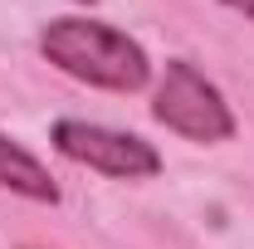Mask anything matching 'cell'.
I'll list each match as a JSON object with an SVG mask.
<instances>
[{
  "instance_id": "obj_1",
  "label": "cell",
  "mask_w": 254,
  "mask_h": 249,
  "mask_svg": "<svg viewBox=\"0 0 254 249\" xmlns=\"http://www.w3.org/2000/svg\"><path fill=\"white\" fill-rule=\"evenodd\" d=\"M39 54L54 68H64L68 78L108 88V93H137L152 73L137 39H127L113 25H98V20H54L39 34Z\"/></svg>"
},
{
  "instance_id": "obj_2",
  "label": "cell",
  "mask_w": 254,
  "mask_h": 249,
  "mask_svg": "<svg viewBox=\"0 0 254 249\" xmlns=\"http://www.w3.org/2000/svg\"><path fill=\"white\" fill-rule=\"evenodd\" d=\"M152 113H157V123H166L171 132H181L190 142H225V137L235 132V118H230V108H225L220 88L186 59L166 63Z\"/></svg>"
},
{
  "instance_id": "obj_3",
  "label": "cell",
  "mask_w": 254,
  "mask_h": 249,
  "mask_svg": "<svg viewBox=\"0 0 254 249\" xmlns=\"http://www.w3.org/2000/svg\"><path fill=\"white\" fill-rule=\"evenodd\" d=\"M54 147L78 166H93L103 176H118V181H142V176H157L161 156L152 152V142L132 137V132H113V127L98 123H78V118H64L54 127Z\"/></svg>"
},
{
  "instance_id": "obj_4",
  "label": "cell",
  "mask_w": 254,
  "mask_h": 249,
  "mask_svg": "<svg viewBox=\"0 0 254 249\" xmlns=\"http://www.w3.org/2000/svg\"><path fill=\"white\" fill-rule=\"evenodd\" d=\"M0 186L20 190V195H30V200H44V205L59 200V186L49 181V171H44L20 142H10V137H0Z\"/></svg>"
},
{
  "instance_id": "obj_5",
  "label": "cell",
  "mask_w": 254,
  "mask_h": 249,
  "mask_svg": "<svg viewBox=\"0 0 254 249\" xmlns=\"http://www.w3.org/2000/svg\"><path fill=\"white\" fill-rule=\"evenodd\" d=\"M225 5H235L240 15H250V20H254V0H225Z\"/></svg>"
}]
</instances>
